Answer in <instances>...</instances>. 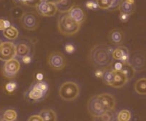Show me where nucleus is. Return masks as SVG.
Here are the masks:
<instances>
[{
    "label": "nucleus",
    "instance_id": "nucleus-1",
    "mask_svg": "<svg viewBox=\"0 0 146 121\" xmlns=\"http://www.w3.org/2000/svg\"><path fill=\"white\" fill-rule=\"evenodd\" d=\"M113 48L104 44H98L91 48L89 54L90 63L98 69H108L113 64Z\"/></svg>",
    "mask_w": 146,
    "mask_h": 121
},
{
    "label": "nucleus",
    "instance_id": "nucleus-2",
    "mask_svg": "<svg viewBox=\"0 0 146 121\" xmlns=\"http://www.w3.org/2000/svg\"><path fill=\"white\" fill-rule=\"evenodd\" d=\"M80 24L75 22L69 14L68 12H62L57 20V27L59 31L62 35L70 37L79 31Z\"/></svg>",
    "mask_w": 146,
    "mask_h": 121
},
{
    "label": "nucleus",
    "instance_id": "nucleus-3",
    "mask_svg": "<svg viewBox=\"0 0 146 121\" xmlns=\"http://www.w3.org/2000/svg\"><path fill=\"white\" fill-rule=\"evenodd\" d=\"M80 91V87L76 83L73 81H67L60 86L59 95L64 101H72L79 96Z\"/></svg>",
    "mask_w": 146,
    "mask_h": 121
},
{
    "label": "nucleus",
    "instance_id": "nucleus-4",
    "mask_svg": "<svg viewBox=\"0 0 146 121\" xmlns=\"http://www.w3.org/2000/svg\"><path fill=\"white\" fill-rule=\"evenodd\" d=\"M129 63L135 72H142L146 70V53L141 50L132 52L130 55Z\"/></svg>",
    "mask_w": 146,
    "mask_h": 121
},
{
    "label": "nucleus",
    "instance_id": "nucleus-5",
    "mask_svg": "<svg viewBox=\"0 0 146 121\" xmlns=\"http://www.w3.org/2000/svg\"><path fill=\"white\" fill-rule=\"evenodd\" d=\"M40 18L35 12H25L20 19L22 27L27 31H35L40 26Z\"/></svg>",
    "mask_w": 146,
    "mask_h": 121
},
{
    "label": "nucleus",
    "instance_id": "nucleus-6",
    "mask_svg": "<svg viewBox=\"0 0 146 121\" xmlns=\"http://www.w3.org/2000/svg\"><path fill=\"white\" fill-rule=\"evenodd\" d=\"M17 56L16 45L10 41L2 43L0 46V61L7 62L14 59Z\"/></svg>",
    "mask_w": 146,
    "mask_h": 121
},
{
    "label": "nucleus",
    "instance_id": "nucleus-7",
    "mask_svg": "<svg viewBox=\"0 0 146 121\" xmlns=\"http://www.w3.org/2000/svg\"><path fill=\"white\" fill-rule=\"evenodd\" d=\"M20 62L16 58L5 62L2 67V75L5 78L12 79L17 75L20 70Z\"/></svg>",
    "mask_w": 146,
    "mask_h": 121
},
{
    "label": "nucleus",
    "instance_id": "nucleus-8",
    "mask_svg": "<svg viewBox=\"0 0 146 121\" xmlns=\"http://www.w3.org/2000/svg\"><path fill=\"white\" fill-rule=\"evenodd\" d=\"M66 58L62 53L56 51L49 55L47 63L49 66L54 71H61L66 66Z\"/></svg>",
    "mask_w": 146,
    "mask_h": 121
},
{
    "label": "nucleus",
    "instance_id": "nucleus-9",
    "mask_svg": "<svg viewBox=\"0 0 146 121\" xmlns=\"http://www.w3.org/2000/svg\"><path fill=\"white\" fill-rule=\"evenodd\" d=\"M88 111L93 118L100 116L108 111L100 101L98 95H93L89 99L88 102Z\"/></svg>",
    "mask_w": 146,
    "mask_h": 121
},
{
    "label": "nucleus",
    "instance_id": "nucleus-10",
    "mask_svg": "<svg viewBox=\"0 0 146 121\" xmlns=\"http://www.w3.org/2000/svg\"><path fill=\"white\" fill-rule=\"evenodd\" d=\"M37 13L39 15L46 17L52 16L57 13L58 10V7L56 5L52 4L50 2H47L45 0H42L36 7Z\"/></svg>",
    "mask_w": 146,
    "mask_h": 121
},
{
    "label": "nucleus",
    "instance_id": "nucleus-11",
    "mask_svg": "<svg viewBox=\"0 0 146 121\" xmlns=\"http://www.w3.org/2000/svg\"><path fill=\"white\" fill-rule=\"evenodd\" d=\"M47 94H44L41 90L32 83L29 88L25 93V98L31 102H40L45 98Z\"/></svg>",
    "mask_w": 146,
    "mask_h": 121
},
{
    "label": "nucleus",
    "instance_id": "nucleus-12",
    "mask_svg": "<svg viewBox=\"0 0 146 121\" xmlns=\"http://www.w3.org/2000/svg\"><path fill=\"white\" fill-rule=\"evenodd\" d=\"M130 55L128 48L125 46H119L113 50V57L114 60L121 61L124 64L129 63Z\"/></svg>",
    "mask_w": 146,
    "mask_h": 121
},
{
    "label": "nucleus",
    "instance_id": "nucleus-13",
    "mask_svg": "<svg viewBox=\"0 0 146 121\" xmlns=\"http://www.w3.org/2000/svg\"><path fill=\"white\" fill-rule=\"evenodd\" d=\"M98 96L107 111H114L116 105V100L112 94L103 93L98 95Z\"/></svg>",
    "mask_w": 146,
    "mask_h": 121
},
{
    "label": "nucleus",
    "instance_id": "nucleus-14",
    "mask_svg": "<svg viewBox=\"0 0 146 121\" xmlns=\"http://www.w3.org/2000/svg\"><path fill=\"white\" fill-rule=\"evenodd\" d=\"M70 16L72 18L75 22L82 24L85 20V14L83 9L80 6L74 5L68 10Z\"/></svg>",
    "mask_w": 146,
    "mask_h": 121
},
{
    "label": "nucleus",
    "instance_id": "nucleus-15",
    "mask_svg": "<svg viewBox=\"0 0 146 121\" xmlns=\"http://www.w3.org/2000/svg\"><path fill=\"white\" fill-rule=\"evenodd\" d=\"M17 56L19 58L27 55H32V47L31 45L26 41H20L16 45Z\"/></svg>",
    "mask_w": 146,
    "mask_h": 121
},
{
    "label": "nucleus",
    "instance_id": "nucleus-16",
    "mask_svg": "<svg viewBox=\"0 0 146 121\" xmlns=\"http://www.w3.org/2000/svg\"><path fill=\"white\" fill-rule=\"evenodd\" d=\"M119 11L122 13L131 15L135 10V0H122L119 5Z\"/></svg>",
    "mask_w": 146,
    "mask_h": 121
},
{
    "label": "nucleus",
    "instance_id": "nucleus-17",
    "mask_svg": "<svg viewBox=\"0 0 146 121\" xmlns=\"http://www.w3.org/2000/svg\"><path fill=\"white\" fill-rule=\"evenodd\" d=\"M127 81L128 80H127V77L123 72L114 71V78H113L110 86L115 88H120L125 86Z\"/></svg>",
    "mask_w": 146,
    "mask_h": 121
},
{
    "label": "nucleus",
    "instance_id": "nucleus-18",
    "mask_svg": "<svg viewBox=\"0 0 146 121\" xmlns=\"http://www.w3.org/2000/svg\"><path fill=\"white\" fill-rule=\"evenodd\" d=\"M110 41L114 45H120L124 41V33L119 29H113L109 33Z\"/></svg>",
    "mask_w": 146,
    "mask_h": 121
},
{
    "label": "nucleus",
    "instance_id": "nucleus-19",
    "mask_svg": "<svg viewBox=\"0 0 146 121\" xmlns=\"http://www.w3.org/2000/svg\"><path fill=\"white\" fill-rule=\"evenodd\" d=\"M39 115L42 118L43 121H57V116L56 112L50 108L43 109L39 112Z\"/></svg>",
    "mask_w": 146,
    "mask_h": 121
},
{
    "label": "nucleus",
    "instance_id": "nucleus-20",
    "mask_svg": "<svg viewBox=\"0 0 146 121\" xmlns=\"http://www.w3.org/2000/svg\"><path fill=\"white\" fill-rule=\"evenodd\" d=\"M134 89L139 95H146V78H139L135 83Z\"/></svg>",
    "mask_w": 146,
    "mask_h": 121
},
{
    "label": "nucleus",
    "instance_id": "nucleus-21",
    "mask_svg": "<svg viewBox=\"0 0 146 121\" xmlns=\"http://www.w3.org/2000/svg\"><path fill=\"white\" fill-rule=\"evenodd\" d=\"M3 35L9 40H15L19 36V31L15 26H11L3 31Z\"/></svg>",
    "mask_w": 146,
    "mask_h": 121
},
{
    "label": "nucleus",
    "instance_id": "nucleus-22",
    "mask_svg": "<svg viewBox=\"0 0 146 121\" xmlns=\"http://www.w3.org/2000/svg\"><path fill=\"white\" fill-rule=\"evenodd\" d=\"M114 78V70L113 69H105L102 75V81L108 86H111V83Z\"/></svg>",
    "mask_w": 146,
    "mask_h": 121
},
{
    "label": "nucleus",
    "instance_id": "nucleus-23",
    "mask_svg": "<svg viewBox=\"0 0 146 121\" xmlns=\"http://www.w3.org/2000/svg\"><path fill=\"white\" fill-rule=\"evenodd\" d=\"M115 116L114 111H108L102 115L94 118L93 121H113Z\"/></svg>",
    "mask_w": 146,
    "mask_h": 121
},
{
    "label": "nucleus",
    "instance_id": "nucleus-24",
    "mask_svg": "<svg viewBox=\"0 0 146 121\" xmlns=\"http://www.w3.org/2000/svg\"><path fill=\"white\" fill-rule=\"evenodd\" d=\"M115 117L119 121H130L132 118V113L129 110L123 109L116 114Z\"/></svg>",
    "mask_w": 146,
    "mask_h": 121
},
{
    "label": "nucleus",
    "instance_id": "nucleus-25",
    "mask_svg": "<svg viewBox=\"0 0 146 121\" xmlns=\"http://www.w3.org/2000/svg\"><path fill=\"white\" fill-rule=\"evenodd\" d=\"M17 83L15 80H10V81L5 83V86H4V90H5V93L7 94L12 95V94H14L17 91Z\"/></svg>",
    "mask_w": 146,
    "mask_h": 121
},
{
    "label": "nucleus",
    "instance_id": "nucleus-26",
    "mask_svg": "<svg viewBox=\"0 0 146 121\" xmlns=\"http://www.w3.org/2000/svg\"><path fill=\"white\" fill-rule=\"evenodd\" d=\"M2 118L6 121H16L17 118V112L15 109L9 108L3 112Z\"/></svg>",
    "mask_w": 146,
    "mask_h": 121
},
{
    "label": "nucleus",
    "instance_id": "nucleus-27",
    "mask_svg": "<svg viewBox=\"0 0 146 121\" xmlns=\"http://www.w3.org/2000/svg\"><path fill=\"white\" fill-rule=\"evenodd\" d=\"M121 72H123V73L125 75V76L127 77V80H131V79L134 77L135 74L136 73L135 71L133 69V68L130 66L129 63L124 64Z\"/></svg>",
    "mask_w": 146,
    "mask_h": 121
},
{
    "label": "nucleus",
    "instance_id": "nucleus-28",
    "mask_svg": "<svg viewBox=\"0 0 146 121\" xmlns=\"http://www.w3.org/2000/svg\"><path fill=\"white\" fill-rule=\"evenodd\" d=\"M98 6L101 9H109L113 7L112 0H96Z\"/></svg>",
    "mask_w": 146,
    "mask_h": 121
},
{
    "label": "nucleus",
    "instance_id": "nucleus-29",
    "mask_svg": "<svg viewBox=\"0 0 146 121\" xmlns=\"http://www.w3.org/2000/svg\"><path fill=\"white\" fill-rule=\"evenodd\" d=\"M24 11L22 8L19 6H16L15 7H14L13 9L11 10L10 14L12 16V18L14 19H20L22 18V16L24 14Z\"/></svg>",
    "mask_w": 146,
    "mask_h": 121
},
{
    "label": "nucleus",
    "instance_id": "nucleus-30",
    "mask_svg": "<svg viewBox=\"0 0 146 121\" xmlns=\"http://www.w3.org/2000/svg\"><path fill=\"white\" fill-rule=\"evenodd\" d=\"M34 85H35L36 87L38 88L40 90H41L42 92H44V94H47L49 90V85L45 80H43V81H34L33 83Z\"/></svg>",
    "mask_w": 146,
    "mask_h": 121
},
{
    "label": "nucleus",
    "instance_id": "nucleus-31",
    "mask_svg": "<svg viewBox=\"0 0 146 121\" xmlns=\"http://www.w3.org/2000/svg\"><path fill=\"white\" fill-rule=\"evenodd\" d=\"M11 26V23L9 20L5 19H0V31H4Z\"/></svg>",
    "mask_w": 146,
    "mask_h": 121
},
{
    "label": "nucleus",
    "instance_id": "nucleus-32",
    "mask_svg": "<svg viewBox=\"0 0 146 121\" xmlns=\"http://www.w3.org/2000/svg\"><path fill=\"white\" fill-rule=\"evenodd\" d=\"M42 1V0H26L25 1V5L28 7H30L36 8Z\"/></svg>",
    "mask_w": 146,
    "mask_h": 121
},
{
    "label": "nucleus",
    "instance_id": "nucleus-33",
    "mask_svg": "<svg viewBox=\"0 0 146 121\" xmlns=\"http://www.w3.org/2000/svg\"><path fill=\"white\" fill-rule=\"evenodd\" d=\"M85 7L88 8V9H91V10H95L98 7V4L96 2H94V1H88L85 4Z\"/></svg>",
    "mask_w": 146,
    "mask_h": 121
},
{
    "label": "nucleus",
    "instance_id": "nucleus-34",
    "mask_svg": "<svg viewBox=\"0 0 146 121\" xmlns=\"http://www.w3.org/2000/svg\"><path fill=\"white\" fill-rule=\"evenodd\" d=\"M34 78H35V81H43L44 78V74L42 73V72L37 71L34 74Z\"/></svg>",
    "mask_w": 146,
    "mask_h": 121
},
{
    "label": "nucleus",
    "instance_id": "nucleus-35",
    "mask_svg": "<svg viewBox=\"0 0 146 121\" xmlns=\"http://www.w3.org/2000/svg\"><path fill=\"white\" fill-rule=\"evenodd\" d=\"M123 66H124V63H122L121 61H117V62H115V63L113 64V69L115 71H121L122 69H123Z\"/></svg>",
    "mask_w": 146,
    "mask_h": 121
},
{
    "label": "nucleus",
    "instance_id": "nucleus-36",
    "mask_svg": "<svg viewBox=\"0 0 146 121\" xmlns=\"http://www.w3.org/2000/svg\"><path fill=\"white\" fill-rule=\"evenodd\" d=\"M64 50H65V51L67 54H72V53L75 52V48L73 46V44H67L65 45V46H64Z\"/></svg>",
    "mask_w": 146,
    "mask_h": 121
},
{
    "label": "nucleus",
    "instance_id": "nucleus-37",
    "mask_svg": "<svg viewBox=\"0 0 146 121\" xmlns=\"http://www.w3.org/2000/svg\"><path fill=\"white\" fill-rule=\"evenodd\" d=\"M32 55H27L21 58V61L23 63L25 64H29V63L32 62Z\"/></svg>",
    "mask_w": 146,
    "mask_h": 121
},
{
    "label": "nucleus",
    "instance_id": "nucleus-38",
    "mask_svg": "<svg viewBox=\"0 0 146 121\" xmlns=\"http://www.w3.org/2000/svg\"><path fill=\"white\" fill-rule=\"evenodd\" d=\"M129 16H130V15L120 12V14H119V19H120L122 22H124L125 23V22H127V21H128Z\"/></svg>",
    "mask_w": 146,
    "mask_h": 121
},
{
    "label": "nucleus",
    "instance_id": "nucleus-39",
    "mask_svg": "<svg viewBox=\"0 0 146 121\" xmlns=\"http://www.w3.org/2000/svg\"><path fill=\"white\" fill-rule=\"evenodd\" d=\"M27 121H43L42 118H41L40 115H33L30 116Z\"/></svg>",
    "mask_w": 146,
    "mask_h": 121
},
{
    "label": "nucleus",
    "instance_id": "nucleus-40",
    "mask_svg": "<svg viewBox=\"0 0 146 121\" xmlns=\"http://www.w3.org/2000/svg\"><path fill=\"white\" fill-rule=\"evenodd\" d=\"M104 71H102V69H97L95 72V75L98 78H102V75H103Z\"/></svg>",
    "mask_w": 146,
    "mask_h": 121
},
{
    "label": "nucleus",
    "instance_id": "nucleus-41",
    "mask_svg": "<svg viewBox=\"0 0 146 121\" xmlns=\"http://www.w3.org/2000/svg\"><path fill=\"white\" fill-rule=\"evenodd\" d=\"M45 1H47V2H50V3L52 4H54V5H59L60 4L62 3L64 0H45Z\"/></svg>",
    "mask_w": 146,
    "mask_h": 121
},
{
    "label": "nucleus",
    "instance_id": "nucleus-42",
    "mask_svg": "<svg viewBox=\"0 0 146 121\" xmlns=\"http://www.w3.org/2000/svg\"><path fill=\"white\" fill-rule=\"evenodd\" d=\"M112 1L113 2V7H119V5H120L122 0H112Z\"/></svg>",
    "mask_w": 146,
    "mask_h": 121
},
{
    "label": "nucleus",
    "instance_id": "nucleus-43",
    "mask_svg": "<svg viewBox=\"0 0 146 121\" xmlns=\"http://www.w3.org/2000/svg\"><path fill=\"white\" fill-rule=\"evenodd\" d=\"M0 121H6L3 119V118H0Z\"/></svg>",
    "mask_w": 146,
    "mask_h": 121
},
{
    "label": "nucleus",
    "instance_id": "nucleus-44",
    "mask_svg": "<svg viewBox=\"0 0 146 121\" xmlns=\"http://www.w3.org/2000/svg\"><path fill=\"white\" fill-rule=\"evenodd\" d=\"M2 43H3V41H2V40L0 39V46H1V45H2Z\"/></svg>",
    "mask_w": 146,
    "mask_h": 121
},
{
    "label": "nucleus",
    "instance_id": "nucleus-45",
    "mask_svg": "<svg viewBox=\"0 0 146 121\" xmlns=\"http://www.w3.org/2000/svg\"><path fill=\"white\" fill-rule=\"evenodd\" d=\"M113 121H119V120L117 119V118H116V117H115V119H114V120H113Z\"/></svg>",
    "mask_w": 146,
    "mask_h": 121
}]
</instances>
